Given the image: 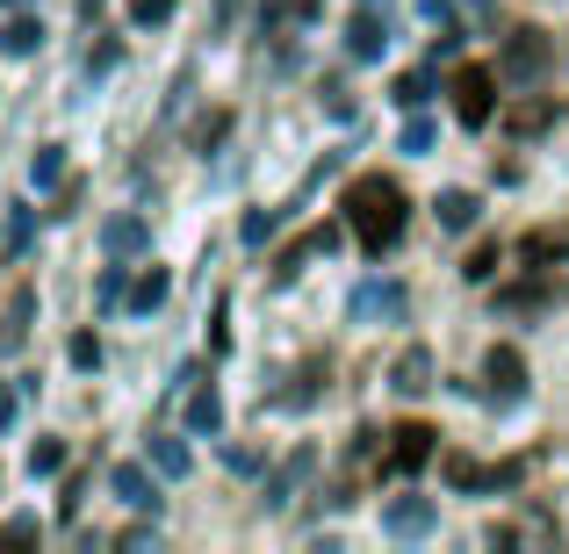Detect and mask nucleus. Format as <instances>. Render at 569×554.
Returning <instances> with one entry per match:
<instances>
[{
	"mask_svg": "<svg viewBox=\"0 0 569 554\" xmlns=\"http://www.w3.org/2000/svg\"><path fill=\"white\" fill-rule=\"evenodd\" d=\"M0 8H22V0H0Z\"/></svg>",
	"mask_w": 569,
	"mask_h": 554,
	"instance_id": "obj_37",
	"label": "nucleus"
},
{
	"mask_svg": "<svg viewBox=\"0 0 569 554\" xmlns=\"http://www.w3.org/2000/svg\"><path fill=\"white\" fill-rule=\"evenodd\" d=\"M556 260H569V223H541L519 238V266H556Z\"/></svg>",
	"mask_w": 569,
	"mask_h": 554,
	"instance_id": "obj_8",
	"label": "nucleus"
},
{
	"mask_svg": "<svg viewBox=\"0 0 569 554\" xmlns=\"http://www.w3.org/2000/svg\"><path fill=\"white\" fill-rule=\"evenodd\" d=\"M389 101H397V109H426V72H397Z\"/></svg>",
	"mask_w": 569,
	"mask_h": 554,
	"instance_id": "obj_22",
	"label": "nucleus"
},
{
	"mask_svg": "<svg viewBox=\"0 0 569 554\" xmlns=\"http://www.w3.org/2000/svg\"><path fill=\"white\" fill-rule=\"evenodd\" d=\"M411 303V289H403V281H361V289H353V318H397V310Z\"/></svg>",
	"mask_w": 569,
	"mask_h": 554,
	"instance_id": "obj_7",
	"label": "nucleus"
},
{
	"mask_svg": "<svg viewBox=\"0 0 569 554\" xmlns=\"http://www.w3.org/2000/svg\"><path fill=\"white\" fill-rule=\"evenodd\" d=\"M58 173H66V152L43 144V152H37V188H58Z\"/></svg>",
	"mask_w": 569,
	"mask_h": 554,
	"instance_id": "obj_29",
	"label": "nucleus"
},
{
	"mask_svg": "<svg viewBox=\"0 0 569 554\" xmlns=\"http://www.w3.org/2000/svg\"><path fill=\"white\" fill-rule=\"evenodd\" d=\"M432 446H440V425H426V417H403L397 432H389L382 446V475H418L432 461Z\"/></svg>",
	"mask_w": 569,
	"mask_h": 554,
	"instance_id": "obj_3",
	"label": "nucleus"
},
{
	"mask_svg": "<svg viewBox=\"0 0 569 554\" xmlns=\"http://www.w3.org/2000/svg\"><path fill=\"white\" fill-rule=\"evenodd\" d=\"M72 367H101V339H94V332L72 339Z\"/></svg>",
	"mask_w": 569,
	"mask_h": 554,
	"instance_id": "obj_33",
	"label": "nucleus"
},
{
	"mask_svg": "<svg viewBox=\"0 0 569 554\" xmlns=\"http://www.w3.org/2000/svg\"><path fill=\"white\" fill-rule=\"evenodd\" d=\"M0 51H8V58H37V51H43V22H37V14H8V29H0Z\"/></svg>",
	"mask_w": 569,
	"mask_h": 554,
	"instance_id": "obj_14",
	"label": "nucleus"
},
{
	"mask_svg": "<svg viewBox=\"0 0 569 554\" xmlns=\"http://www.w3.org/2000/svg\"><path fill=\"white\" fill-rule=\"evenodd\" d=\"M8 417H14V396H8V389H0V425H8Z\"/></svg>",
	"mask_w": 569,
	"mask_h": 554,
	"instance_id": "obj_35",
	"label": "nucleus"
},
{
	"mask_svg": "<svg viewBox=\"0 0 569 554\" xmlns=\"http://www.w3.org/2000/svg\"><path fill=\"white\" fill-rule=\"evenodd\" d=\"M347 223L353 238H361V252H382L403 238V223H411V202H403V188L389 181V173H361V181L347 188Z\"/></svg>",
	"mask_w": 569,
	"mask_h": 554,
	"instance_id": "obj_1",
	"label": "nucleus"
},
{
	"mask_svg": "<svg viewBox=\"0 0 569 554\" xmlns=\"http://www.w3.org/2000/svg\"><path fill=\"white\" fill-rule=\"evenodd\" d=\"M152 461H159V475H188V446H181V440H159Z\"/></svg>",
	"mask_w": 569,
	"mask_h": 554,
	"instance_id": "obj_26",
	"label": "nucleus"
},
{
	"mask_svg": "<svg viewBox=\"0 0 569 554\" xmlns=\"http://www.w3.org/2000/svg\"><path fill=\"white\" fill-rule=\"evenodd\" d=\"M483 382H490V396H498V403L527 396V353H519V346H490L483 353Z\"/></svg>",
	"mask_w": 569,
	"mask_h": 554,
	"instance_id": "obj_5",
	"label": "nucleus"
},
{
	"mask_svg": "<svg viewBox=\"0 0 569 554\" xmlns=\"http://www.w3.org/2000/svg\"><path fill=\"white\" fill-rule=\"evenodd\" d=\"M461 8H490V0H461Z\"/></svg>",
	"mask_w": 569,
	"mask_h": 554,
	"instance_id": "obj_36",
	"label": "nucleus"
},
{
	"mask_svg": "<svg viewBox=\"0 0 569 554\" xmlns=\"http://www.w3.org/2000/svg\"><path fill=\"white\" fill-rule=\"evenodd\" d=\"M109 483H116V497H123L130 512H159V490H152V475H144V469L116 461V475H109Z\"/></svg>",
	"mask_w": 569,
	"mask_h": 554,
	"instance_id": "obj_13",
	"label": "nucleus"
},
{
	"mask_svg": "<svg viewBox=\"0 0 569 554\" xmlns=\"http://www.w3.org/2000/svg\"><path fill=\"white\" fill-rule=\"evenodd\" d=\"M447 94H455V115H461V130H483L490 115H498V72H490V66H461Z\"/></svg>",
	"mask_w": 569,
	"mask_h": 554,
	"instance_id": "obj_2",
	"label": "nucleus"
},
{
	"mask_svg": "<svg viewBox=\"0 0 569 554\" xmlns=\"http://www.w3.org/2000/svg\"><path fill=\"white\" fill-rule=\"evenodd\" d=\"M167 289H173V274H167V266H144V274H138V281H130V289H123L130 318H152V310L167 303Z\"/></svg>",
	"mask_w": 569,
	"mask_h": 554,
	"instance_id": "obj_12",
	"label": "nucleus"
},
{
	"mask_svg": "<svg viewBox=\"0 0 569 554\" xmlns=\"http://www.w3.org/2000/svg\"><path fill=\"white\" fill-rule=\"evenodd\" d=\"M556 115H562L556 101H541V109H519V115H512V130H519V138H533V130H548Z\"/></svg>",
	"mask_w": 569,
	"mask_h": 554,
	"instance_id": "obj_24",
	"label": "nucleus"
},
{
	"mask_svg": "<svg viewBox=\"0 0 569 554\" xmlns=\"http://www.w3.org/2000/svg\"><path fill=\"white\" fill-rule=\"evenodd\" d=\"M223 469H231V475H252V469H260V454H246V446H223Z\"/></svg>",
	"mask_w": 569,
	"mask_h": 554,
	"instance_id": "obj_34",
	"label": "nucleus"
},
{
	"mask_svg": "<svg viewBox=\"0 0 569 554\" xmlns=\"http://www.w3.org/2000/svg\"><path fill=\"white\" fill-rule=\"evenodd\" d=\"M217 425H223L217 389H194V403H188V432H217Z\"/></svg>",
	"mask_w": 569,
	"mask_h": 554,
	"instance_id": "obj_18",
	"label": "nucleus"
},
{
	"mask_svg": "<svg viewBox=\"0 0 569 554\" xmlns=\"http://www.w3.org/2000/svg\"><path fill=\"white\" fill-rule=\"evenodd\" d=\"M209 353H231V303H217V318H209Z\"/></svg>",
	"mask_w": 569,
	"mask_h": 554,
	"instance_id": "obj_30",
	"label": "nucleus"
},
{
	"mask_svg": "<svg viewBox=\"0 0 569 554\" xmlns=\"http://www.w3.org/2000/svg\"><path fill=\"white\" fill-rule=\"evenodd\" d=\"M303 475H310V454H303V446H296V461H289V469L274 475V483H267V504H289V490L303 483Z\"/></svg>",
	"mask_w": 569,
	"mask_h": 554,
	"instance_id": "obj_20",
	"label": "nucleus"
},
{
	"mask_svg": "<svg viewBox=\"0 0 569 554\" xmlns=\"http://www.w3.org/2000/svg\"><path fill=\"white\" fill-rule=\"evenodd\" d=\"M432 518H440L432 497H397V504H389V533H397V541H426Z\"/></svg>",
	"mask_w": 569,
	"mask_h": 554,
	"instance_id": "obj_11",
	"label": "nucleus"
},
{
	"mask_svg": "<svg viewBox=\"0 0 569 554\" xmlns=\"http://www.w3.org/2000/svg\"><path fill=\"white\" fill-rule=\"evenodd\" d=\"M29 318H37V289H14V303H8V324H0V346H22L29 339Z\"/></svg>",
	"mask_w": 569,
	"mask_h": 554,
	"instance_id": "obj_16",
	"label": "nucleus"
},
{
	"mask_svg": "<svg viewBox=\"0 0 569 554\" xmlns=\"http://www.w3.org/2000/svg\"><path fill=\"white\" fill-rule=\"evenodd\" d=\"M29 469H37V475H58V469H66V440H37Z\"/></svg>",
	"mask_w": 569,
	"mask_h": 554,
	"instance_id": "obj_25",
	"label": "nucleus"
},
{
	"mask_svg": "<svg viewBox=\"0 0 569 554\" xmlns=\"http://www.w3.org/2000/svg\"><path fill=\"white\" fill-rule=\"evenodd\" d=\"M403 152H432V115L426 109H403Z\"/></svg>",
	"mask_w": 569,
	"mask_h": 554,
	"instance_id": "obj_21",
	"label": "nucleus"
},
{
	"mask_svg": "<svg viewBox=\"0 0 569 554\" xmlns=\"http://www.w3.org/2000/svg\"><path fill=\"white\" fill-rule=\"evenodd\" d=\"M382 51H389V22H382V8L347 14V58H353V66H376Z\"/></svg>",
	"mask_w": 569,
	"mask_h": 554,
	"instance_id": "obj_6",
	"label": "nucleus"
},
{
	"mask_svg": "<svg viewBox=\"0 0 569 554\" xmlns=\"http://www.w3.org/2000/svg\"><path fill=\"white\" fill-rule=\"evenodd\" d=\"M476 475H483V469H476L469 454H447V483H455V490H476Z\"/></svg>",
	"mask_w": 569,
	"mask_h": 554,
	"instance_id": "obj_31",
	"label": "nucleus"
},
{
	"mask_svg": "<svg viewBox=\"0 0 569 554\" xmlns=\"http://www.w3.org/2000/svg\"><path fill=\"white\" fill-rule=\"evenodd\" d=\"M318 8H325V0H267V22H274V29L281 22H310Z\"/></svg>",
	"mask_w": 569,
	"mask_h": 554,
	"instance_id": "obj_23",
	"label": "nucleus"
},
{
	"mask_svg": "<svg viewBox=\"0 0 569 554\" xmlns=\"http://www.w3.org/2000/svg\"><path fill=\"white\" fill-rule=\"evenodd\" d=\"M267 238H274V209H252L246 216V245H267Z\"/></svg>",
	"mask_w": 569,
	"mask_h": 554,
	"instance_id": "obj_32",
	"label": "nucleus"
},
{
	"mask_svg": "<svg viewBox=\"0 0 569 554\" xmlns=\"http://www.w3.org/2000/svg\"><path fill=\"white\" fill-rule=\"evenodd\" d=\"M548 58H556V43H548V29H512V37H505V58H498V66H505V80H541V72H548Z\"/></svg>",
	"mask_w": 569,
	"mask_h": 554,
	"instance_id": "obj_4",
	"label": "nucleus"
},
{
	"mask_svg": "<svg viewBox=\"0 0 569 554\" xmlns=\"http://www.w3.org/2000/svg\"><path fill=\"white\" fill-rule=\"evenodd\" d=\"M461 274H469V281H490V274H498V245H476L469 260H461Z\"/></svg>",
	"mask_w": 569,
	"mask_h": 554,
	"instance_id": "obj_28",
	"label": "nucleus"
},
{
	"mask_svg": "<svg viewBox=\"0 0 569 554\" xmlns=\"http://www.w3.org/2000/svg\"><path fill=\"white\" fill-rule=\"evenodd\" d=\"M512 483H527V454H505V461H490V469L476 475V490H512Z\"/></svg>",
	"mask_w": 569,
	"mask_h": 554,
	"instance_id": "obj_17",
	"label": "nucleus"
},
{
	"mask_svg": "<svg viewBox=\"0 0 569 554\" xmlns=\"http://www.w3.org/2000/svg\"><path fill=\"white\" fill-rule=\"evenodd\" d=\"M109 252L123 260V252H144V216H116L109 223Z\"/></svg>",
	"mask_w": 569,
	"mask_h": 554,
	"instance_id": "obj_19",
	"label": "nucleus"
},
{
	"mask_svg": "<svg viewBox=\"0 0 569 554\" xmlns=\"http://www.w3.org/2000/svg\"><path fill=\"white\" fill-rule=\"evenodd\" d=\"M562 303V281L541 274V281H512V289H498V310H556Z\"/></svg>",
	"mask_w": 569,
	"mask_h": 554,
	"instance_id": "obj_9",
	"label": "nucleus"
},
{
	"mask_svg": "<svg viewBox=\"0 0 569 554\" xmlns=\"http://www.w3.org/2000/svg\"><path fill=\"white\" fill-rule=\"evenodd\" d=\"M389 389H397L403 403H411V396H426V389H432V353H426V346L397 353V367H389Z\"/></svg>",
	"mask_w": 569,
	"mask_h": 554,
	"instance_id": "obj_10",
	"label": "nucleus"
},
{
	"mask_svg": "<svg viewBox=\"0 0 569 554\" xmlns=\"http://www.w3.org/2000/svg\"><path fill=\"white\" fill-rule=\"evenodd\" d=\"M432 216H440L447 231H469V223L483 216V202H476V194H461V188H447L440 202H432Z\"/></svg>",
	"mask_w": 569,
	"mask_h": 554,
	"instance_id": "obj_15",
	"label": "nucleus"
},
{
	"mask_svg": "<svg viewBox=\"0 0 569 554\" xmlns=\"http://www.w3.org/2000/svg\"><path fill=\"white\" fill-rule=\"evenodd\" d=\"M167 14H173V0H130V22L138 29H159Z\"/></svg>",
	"mask_w": 569,
	"mask_h": 554,
	"instance_id": "obj_27",
	"label": "nucleus"
}]
</instances>
